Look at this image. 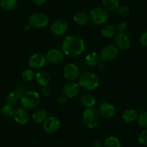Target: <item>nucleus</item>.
<instances>
[{
    "mask_svg": "<svg viewBox=\"0 0 147 147\" xmlns=\"http://www.w3.org/2000/svg\"><path fill=\"white\" fill-rule=\"evenodd\" d=\"M61 49L65 55L71 57L78 56L85 49V42L77 35H69L65 38L61 45Z\"/></svg>",
    "mask_w": 147,
    "mask_h": 147,
    "instance_id": "f257e3e1",
    "label": "nucleus"
},
{
    "mask_svg": "<svg viewBox=\"0 0 147 147\" xmlns=\"http://www.w3.org/2000/svg\"><path fill=\"white\" fill-rule=\"evenodd\" d=\"M78 83L80 87L87 90H93L99 86V78L92 72H84L80 76Z\"/></svg>",
    "mask_w": 147,
    "mask_h": 147,
    "instance_id": "f03ea898",
    "label": "nucleus"
},
{
    "mask_svg": "<svg viewBox=\"0 0 147 147\" xmlns=\"http://www.w3.org/2000/svg\"><path fill=\"white\" fill-rule=\"evenodd\" d=\"M100 117V115L97 109L94 107H90L86 109L83 112L82 119L85 127L92 129L98 125Z\"/></svg>",
    "mask_w": 147,
    "mask_h": 147,
    "instance_id": "7ed1b4c3",
    "label": "nucleus"
},
{
    "mask_svg": "<svg viewBox=\"0 0 147 147\" xmlns=\"http://www.w3.org/2000/svg\"><path fill=\"white\" fill-rule=\"evenodd\" d=\"M40 101V97L36 91H27L22 94L20 102L22 107L26 110H31L38 105Z\"/></svg>",
    "mask_w": 147,
    "mask_h": 147,
    "instance_id": "20e7f679",
    "label": "nucleus"
},
{
    "mask_svg": "<svg viewBox=\"0 0 147 147\" xmlns=\"http://www.w3.org/2000/svg\"><path fill=\"white\" fill-rule=\"evenodd\" d=\"M109 19V13L104 7H97L92 9L90 14V20L93 24L101 25L107 22Z\"/></svg>",
    "mask_w": 147,
    "mask_h": 147,
    "instance_id": "39448f33",
    "label": "nucleus"
},
{
    "mask_svg": "<svg viewBox=\"0 0 147 147\" xmlns=\"http://www.w3.org/2000/svg\"><path fill=\"white\" fill-rule=\"evenodd\" d=\"M29 23L32 27L37 28H42L49 24V18L47 15L41 12H36L32 13L29 18Z\"/></svg>",
    "mask_w": 147,
    "mask_h": 147,
    "instance_id": "423d86ee",
    "label": "nucleus"
},
{
    "mask_svg": "<svg viewBox=\"0 0 147 147\" xmlns=\"http://www.w3.org/2000/svg\"><path fill=\"white\" fill-rule=\"evenodd\" d=\"M119 51L113 45H107L102 48L100 50V59L104 61L108 62L114 60L118 56Z\"/></svg>",
    "mask_w": 147,
    "mask_h": 147,
    "instance_id": "0eeeda50",
    "label": "nucleus"
},
{
    "mask_svg": "<svg viewBox=\"0 0 147 147\" xmlns=\"http://www.w3.org/2000/svg\"><path fill=\"white\" fill-rule=\"evenodd\" d=\"M63 76L68 81H75L80 76V70L74 63H68L63 68Z\"/></svg>",
    "mask_w": 147,
    "mask_h": 147,
    "instance_id": "6e6552de",
    "label": "nucleus"
},
{
    "mask_svg": "<svg viewBox=\"0 0 147 147\" xmlns=\"http://www.w3.org/2000/svg\"><path fill=\"white\" fill-rule=\"evenodd\" d=\"M68 29V23L66 20L59 18L56 20L51 26V31L56 36L63 35Z\"/></svg>",
    "mask_w": 147,
    "mask_h": 147,
    "instance_id": "1a4fd4ad",
    "label": "nucleus"
},
{
    "mask_svg": "<svg viewBox=\"0 0 147 147\" xmlns=\"http://www.w3.org/2000/svg\"><path fill=\"white\" fill-rule=\"evenodd\" d=\"M80 90V86L78 82L75 81H68L63 87V94L68 98H73L78 94Z\"/></svg>",
    "mask_w": 147,
    "mask_h": 147,
    "instance_id": "9d476101",
    "label": "nucleus"
},
{
    "mask_svg": "<svg viewBox=\"0 0 147 147\" xmlns=\"http://www.w3.org/2000/svg\"><path fill=\"white\" fill-rule=\"evenodd\" d=\"M61 126V122L58 118L55 116H51L47 118L43 122V128L48 134H53L59 129Z\"/></svg>",
    "mask_w": 147,
    "mask_h": 147,
    "instance_id": "9b49d317",
    "label": "nucleus"
},
{
    "mask_svg": "<svg viewBox=\"0 0 147 147\" xmlns=\"http://www.w3.org/2000/svg\"><path fill=\"white\" fill-rule=\"evenodd\" d=\"M114 43H115V47L118 50L125 51L128 50L131 46V40L129 37L125 33H119L116 34L114 38Z\"/></svg>",
    "mask_w": 147,
    "mask_h": 147,
    "instance_id": "f8f14e48",
    "label": "nucleus"
},
{
    "mask_svg": "<svg viewBox=\"0 0 147 147\" xmlns=\"http://www.w3.org/2000/svg\"><path fill=\"white\" fill-rule=\"evenodd\" d=\"M46 63V58L42 53H34L28 60V65L32 69H39Z\"/></svg>",
    "mask_w": 147,
    "mask_h": 147,
    "instance_id": "ddd939ff",
    "label": "nucleus"
},
{
    "mask_svg": "<svg viewBox=\"0 0 147 147\" xmlns=\"http://www.w3.org/2000/svg\"><path fill=\"white\" fill-rule=\"evenodd\" d=\"M99 114L104 118H112L115 113V106L110 102H103L98 108Z\"/></svg>",
    "mask_w": 147,
    "mask_h": 147,
    "instance_id": "4468645a",
    "label": "nucleus"
},
{
    "mask_svg": "<svg viewBox=\"0 0 147 147\" xmlns=\"http://www.w3.org/2000/svg\"><path fill=\"white\" fill-rule=\"evenodd\" d=\"M13 118L17 123L20 125H25L29 121L30 116L26 109L24 107H18L15 109Z\"/></svg>",
    "mask_w": 147,
    "mask_h": 147,
    "instance_id": "2eb2a0df",
    "label": "nucleus"
},
{
    "mask_svg": "<svg viewBox=\"0 0 147 147\" xmlns=\"http://www.w3.org/2000/svg\"><path fill=\"white\" fill-rule=\"evenodd\" d=\"M46 61L52 64H59L63 60V53L58 49H51L46 55Z\"/></svg>",
    "mask_w": 147,
    "mask_h": 147,
    "instance_id": "dca6fc26",
    "label": "nucleus"
},
{
    "mask_svg": "<svg viewBox=\"0 0 147 147\" xmlns=\"http://www.w3.org/2000/svg\"><path fill=\"white\" fill-rule=\"evenodd\" d=\"M22 89L17 88L15 90H12L11 92L8 94L7 97L6 102L7 104L15 106L19 100H20L21 97H22Z\"/></svg>",
    "mask_w": 147,
    "mask_h": 147,
    "instance_id": "f3484780",
    "label": "nucleus"
},
{
    "mask_svg": "<svg viewBox=\"0 0 147 147\" xmlns=\"http://www.w3.org/2000/svg\"><path fill=\"white\" fill-rule=\"evenodd\" d=\"M35 80L39 85L42 87H46L51 82V76L47 71H41L36 74L35 75Z\"/></svg>",
    "mask_w": 147,
    "mask_h": 147,
    "instance_id": "a211bd4d",
    "label": "nucleus"
},
{
    "mask_svg": "<svg viewBox=\"0 0 147 147\" xmlns=\"http://www.w3.org/2000/svg\"><path fill=\"white\" fill-rule=\"evenodd\" d=\"M138 112L136 110L132 108L127 109L122 114V119L125 123H133L136 121L138 119Z\"/></svg>",
    "mask_w": 147,
    "mask_h": 147,
    "instance_id": "6ab92c4d",
    "label": "nucleus"
},
{
    "mask_svg": "<svg viewBox=\"0 0 147 147\" xmlns=\"http://www.w3.org/2000/svg\"><path fill=\"white\" fill-rule=\"evenodd\" d=\"M100 56L97 53L94 51L90 52L85 56V63L91 67L97 66L100 62Z\"/></svg>",
    "mask_w": 147,
    "mask_h": 147,
    "instance_id": "aec40b11",
    "label": "nucleus"
},
{
    "mask_svg": "<svg viewBox=\"0 0 147 147\" xmlns=\"http://www.w3.org/2000/svg\"><path fill=\"white\" fill-rule=\"evenodd\" d=\"M117 28L113 24H107L103 26L101 29V34L103 37L107 38H110L113 36H115L117 34Z\"/></svg>",
    "mask_w": 147,
    "mask_h": 147,
    "instance_id": "412c9836",
    "label": "nucleus"
},
{
    "mask_svg": "<svg viewBox=\"0 0 147 147\" xmlns=\"http://www.w3.org/2000/svg\"><path fill=\"white\" fill-rule=\"evenodd\" d=\"M74 21L77 25L80 26L86 25L89 22L90 17L84 12H78L74 15Z\"/></svg>",
    "mask_w": 147,
    "mask_h": 147,
    "instance_id": "4be33fe9",
    "label": "nucleus"
},
{
    "mask_svg": "<svg viewBox=\"0 0 147 147\" xmlns=\"http://www.w3.org/2000/svg\"><path fill=\"white\" fill-rule=\"evenodd\" d=\"M32 120L36 123H43L47 118V112L43 108L37 109L32 115Z\"/></svg>",
    "mask_w": 147,
    "mask_h": 147,
    "instance_id": "5701e85b",
    "label": "nucleus"
},
{
    "mask_svg": "<svg viewBox=\"0 0 147 147\" xmlns=\"http://www.w3.org/2000/svg\"><path fill=\"white\" fill-rule=\"evenodd\" d=\"M81 102L87 108L93 107L96 104V98L93 94L90 93H86L82 96Z\"/></svg>",
    "mask_w": 147,
    "mask_h": 147,
    "instance_id": "b1692460",
    "label": "nucleus"
},
{
    "mask_svg": "<svg viewBox=\"0 0 147 147\" xmlns=\"http://www.w3.org/2000/svg\"><path fill=\"white\" fill-rule=\"evenodd\" d=\"M102 5L107 11L116 10L120 6L119 0H102Z\"/></svg>",
    "mask_w": 147,
    "mask_h": 147,
    "instance_id": "393cba45",
    "label": "nucleus"
},
{
    "mask_svg": "<svg viewBox=\"0 0 147 147\" xmlns=\"http://www.w3.org/2000/svg\"><path fill=\"white\" fill-rule=\"evenodd\" d=\"M17 5V0H0V7L6 11L12 10Z\"/></svg>",
    "mask_w": 147,
    "mask_h": 147,
    "instance_id": "a878e982",
    "label": "nucleus"
},
{
    "mask_svg": "<svg viewBox=\"0 0 147 147\" xmlns=\"http://www.w3.org/2000/svg\"><path fill=\"white\" fill-rule=\"evenodd\" d=\"M105 147H121V142L115 136H110L104 142Z\"/></svg>",
    "mask_w": 147,
    "mask_h": 147,
    "instance_id": "bb28decb",
    "label": "nucleus"
},
{
    "mask_svg": "<svg viewBox=\"0 0 147 147\" xmlns=\"http://www.w3.org/2000/svg\"><path fill=\"white\" fill-rule=\"evenodd\" d=\"M35 77V73L33 69H27L24 70L22 73V79L25 82H30Z\"/></svg>",
    "mask_w": 147,
    "mask_h": 147,
    "instance_id": "cd10ccee",
    "label": "nucleus"
},
{
    "mask_svg": "<svg viewBox=\"0 0 147 147\" xmlns=\"http://www.w3.org/2000/svg\"><path fill=\"white\" fill-rule=\"evenodd\" d=\"M1 111H2V113L5 116L11 117V116H13L14 113H15V109L14 108L13 105H9V104H6L5 106L2 107Z\"/></svg>",
    "mask_w": 147,
    "mask_h": 147,
    "instance_id": "c85d7f7f",
    "label": "nucleus"
},
{
    "mask_svg": "<svg viewBox=\"0 0 147 147\" xmlns=\"http://www.w3.org/2000/svg\"><path fill=\"white\" fill-rule=\"evenodd\" d=\"M137 120L140 126L147 129V111L141 113L138 115Z\"/></svg>",
    "mask_w": 147,
    "mask_h": 147,
    "instance_id": "c756f323",
    "label": "nucleus"
},
{
    "mask_svg": "<svg viewBox=\"0 0 147 147\" xmlns=\"http://www.w3.org/2000/svg\"><path fill=\"white\" fill-rule=\"evenodd\" d=\"M117 11H118V13L121 16L123 17V18H126L131 13V10H130L129 7L125 5H121V6H119V7L117 9Z\"/></svg>",
    "mask_w": 147,
    "mask_h": 147,
    "instance_id": "7c9ffc66",
    "label": "nucleus"
},
{
    "mask_svg": "<svg viewBox=\"0 0 147 147\" xmlns=\"http://www.w3.org/2000/svg\"><path fill=\"white\" fill-rule=\"evenodd\" d=\"M116 28L117 30L119 33H125V31L128 29V24L124 21H121L119 23H118Z\"/></svg>",
    "mask_w": 147,
    "mask_h": 147,
    "instance_id": "2f4dec72",
    "label": "nucleus"
},
{
    "mask_svg": "<svg viewBox=\"0 0 147 147\" xmlns=\"http://www.w3.org/2000/svg\"><path fill=\"white\" fill-rule=\"evenodd\" d=\"M138 141L142 145L147 146V129L143 131L138 136Z\"/></svg>",
    "mask_w": 147,
    "mask_h": 147,
    "instance_id": "473e14b6",
    "label": "nucleus"
},
{
    "mask_svg": "<svg viewBox=\"0 0 147 147\" xmlns=\"http://www.w3.org/2000/svg\"><path fill=\"white\" fill-rule=\"evenodd\" d=\"M140 43L142 46H147V31L144 32L140 37Z\"/></svg>",
    "mask_w": 147,
    "mask_h": 147,
    "instance_id": "72a5a7b5",
    "label": "nucleus"
},
{
    "mask_svg": "<svg viewBox=\"0 0 147 147\" xmlns=\"http://www.w3.org/2000/svg\"><path fill=\"white\" fill-rule=\"evenodd\" d=\"M67 99L68 97H66L64 94H60V95H59V97H58L57 98V101L60 105H63L66 102Z\"/></svg>",
    "mask_w": 147,
    "mask_h": 147,
    "instance_id": "f704fd0d",
    "label": "nucleus"
},
{
    "mask_svg": "<svg viewBox=\"0 0 147 147\" xmlns=\"http://www.w3.org/2000/svg\"><path fill=\"white\" fill-rule=\"evenodd\" d=\"M97 66H98V69L100 71H105L107 70V62L104 61H100Z\"/></svg>",
    "mask_w": 147,
    "mask_h": 147,
    "instance_id": "c9c22d12",
    "label": "nucleus"
},
{
    "mask_svg": "<svg viewBox=\"0 0 147 147\" xmlns=\"http://www.w3.org/2000/svg\"><path fill=\"white\" fill-rule=\"evenodd\" d=\"M42 92L43 94L46 97H49L51 94V89L49 87V86H46V87H43L42 89Z\"/></svg>",
    "mask_w": 147,
    "mask_h": 147,
    "instance_id": "e433bc0d",
    "label": "nucleus"
},
{
    "mask_svg": "<svg viewBox=\"0 0 147 147\" xmlns=\"http://www.w3.org/2000/svg\"><path fill=\"white\" fill-rule=\"evenodd\" d=\"M104 146V142L102 140L97 139L94 141V147H102Z\"/></svg>",
    "mask_w": 147,
    "mask_h": 147,
    "instance_id": "4c0bfd02",
    "label": "nucleus"
},
{
    "mask_svg": "<svg viewBox=\"0 0 147 147\" xmlns=\"http://www.w3.org/2000/svg\"><path fill=\"white\" fill-rule=\"evenodd\" d=\"M32 1L35 5H38V6H42L46 3L47 0H32Z\"/></svg>",
    "mask_w": 147,
    "mask_h": 147,
    "instance_id": "58836bf2",
    "label": "nucleus"
},
{
    "mask_svg": "<svg viewBox=\"0 0 147 147\" xmlns=\"http://www.w3.org/2000/svg\"><path fill=\"white\" fill-rule=\"evenodd\" d=\"M31 28H32V25L28 22V23L25 24V25L23 26V30L24 31H25V32H28V31L30 30Z\"/></svg>",
    "mask_w": 147,
    "mask_h": 147,
    "instance_id": "ea45409f",
    "label": "nucleus"
}]
</instances>
